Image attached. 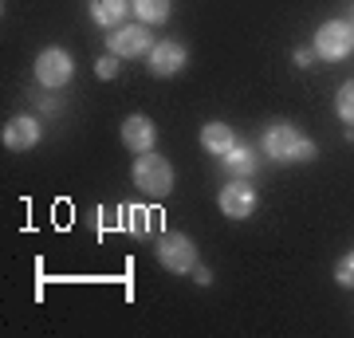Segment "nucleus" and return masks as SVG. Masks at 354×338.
I'll list each match as a JSON object with an SVG mask.
<instances>
[{
	"label": "nucleus",
	"instance_id": "f257e3e1",
	"mask_svg": "<svg viewBox=\"0 0 354 338\" xmlns=\"http://www.w3.org/2000/svg\"><path fill=\"white\" fill-rule=\"evenodd\" d=\"M264 153L272 162H311L315 158V142L307 138L299 126L272 122L264 134Z\"/></svg>",
	"mask_w": 354,
	"mask_h": 338
},
{
	"label": "nucleus",
	"instance_id": "f03ea898",
	"mask_svg": "<svg viewBox=\"0 0 354 338\" xmlns=\"http://www.w3.org/2000/svg\"><path fill=\"white\" fill-rule=\"evenodd\" d=\"M134 185H138L146 197H165V193L174 189V165L153 150L138 153V158H134Z\"/></svg>",
	"mask_w": 354,
	"mask_h": 338
},
{
	"label": "nucleus",
	"instance_id": "7ed1b4c3",
	"mask_svg": "<svg viewBox=\"0 0 354 338\" xmlns=\"http://www.w3.org/2000/svg\"><path fill=\"white\" fill-rule=\"evenodd\" d=\"M158 263L174 276H189L197 267V244H193L185 232H162L158 240Z\"/></svg>",
	"mask_w": 354,
	"mask_h": 338
},
{
	"label": "nucleus",
	"instance_id": "20e7f679",
	"mask_svg": "<svg viewBox=\"0 0 354 338\" xmlns=\"http://www.w3.org/2000/svg\"><path fill=\"white\" fill-rule=\"evenodd\" d=\"M153 32H150V24H118L114 32H106V48L118 55V59H134V55H150L153 51Z\"/></svg>",
	"mask_w": 354,
	"mask_h": 338
},
{
	"label": "nucleus",
	"instance_id": "39448f33",
	"mask_svg": "<svg viewBox=\"0 0 354 338\" xmlns=\"http://www.w3.org/2000/svg\"><path fill=\"white\" fill-rule=\"evenodd\" d=\"M354 51V24L346 20H327V24L315 32V55L319 59H330L339 63Z\"/></svg>",
	"mask_w": 354,
	"mask_h": 338
},
{
	"label": "nucleus",
	"instance_id": "423d86ee",
	"mask_svg": "<svg viewBox=\"0 0 354 338\" xmlns=\"http://www.w3.org/2000/svg\"><path fill=\"white\" fill-rule=\"evenodd\" d=\"M256 205H260V197H256V189H252L248 177L228 181V185L216 193V209H221L228 220H248V216L256 213Z\"/></svg>",
	"mask_w": 354,
	"mask_h": 338
},
{
	"label": "nucleus",
	"instance_id": "0eeeda50",
	"mask_svg": "<svg viewBox=\"0 0 354 338\" xmlns=\"http://www.w3.org/2000/svg\"><path fill=\"white\" fill-rule=\"evenodd\" d=\"M71 75H75V63H71V55H67L64 48H44V51H39V59H36L39 87L64 91L67 83H71Z\"/></svg>",
	"mask_w": 354,
	"mask_h": 338
},
{
	"label": "nucleus",
	"instance_id": "6e6552de",
	"mask_svg": "<svg viewBox=\"0 0 354 338\" xmlns=\"http://www.w3.org/2000/svg\"><path fill=\"white\" fill-rule=\"evenodd\" d=\"M4 146L8 150H16V153H24V150H32L39 138H44V126H39V118H32V114H16V118H8L4 122Z\"/></svg>",
	"mask_w": 354,
	"mask_h": 338
},
{
	"label": "nucleus",
	"instance_id": "1a4fd4ad",
	"mask_svg": "<svg viewBox=\"0 0 354 338\" xmlns=\"http://www.w3.org/2000/svg\"><path fill=\"white\" fill-rule=\"evenodd\" d=\"M185 63H189L185 44H177V39H162V44H153V51H150V75L169 79V75H177Z\"/></svg>",
	"mask_w": 354,
	"mask_h": 338
},
{
	"label": "nucleus",
	"instance_id": "9d476101",
	"mask_svg": "<svg viewBox=\"0 0 354 338\" xmlns=\"http://www.w3.org/2000/svg\"><path fill=\"white\" fill-rule=\"evenodd\" d=\"M153 142H158V126L146 114H130L127 122H122V146L130 153H150Z\"/></svg>",
	"mask_w": 354,
	"mask_h": 338
},
{
	"label": "nucleus",
	"instance_id": "9b49d317",
	"mask_svg": "<svg viewBox=\"0 0 354 338\" xmlns=\"http://www.w3.org/2000/svg\"><path fill=\"white\" fill-rule=\"evenodd\" d=\"M201 146H205V153L225 158V153L236 146V134H232V126L228 122H205L201 126Z\"/></svg>",
	"mask_w": 354,
	"mask_h": 338
},
{
	"label": "nucleus",
	"instance_id": "f8f14e48",
	"mask_svg": "<svg viewBox=\"0 0 354 338\" xmlns=\"http://www.w3.org/2000/svg\"><path fill=\"white\" fill-rule=\"evenodd\" d=\"M127 8H130V0H91V20L99 28H118Z\"/></svg>",
	"mask_w": 354,
	"mask_h": 338
},
{
	"label": "nucleus",
	"instance_id": "ddd939ff",
	"mask_svg": "<svg viewBox=\"0 0 354 338\" xmlns=\"http://www.w3.org/2000/svg\"><path fill=\"white\" fill-rule=\"evenodd\" d=\"M221 162H225V165H228V169H232L236 177H252V173H256V165H260V158H256V150H252V146H244V142H236V146H232V150H228L225 158H221Z\"/></svg>",
	"mask_w": 354,
	"mask_h": 338
},
{
	"label": "nucleus",
	"instance_id": "4468645a",
	"mask_svg": "<svg viewBox=\"0 0 354 338\" xmlns=\"http://www.w3.org/2000/svg\"><path fill=\"white\" fill-rule=\"evenodd\" d=\"M134 4V16H138L142 24H165V16H169V0H130Z\"/></svg>",
	"mask_w": 354,
	"mask_h": 338
},
{
	"label": "nucleus",
	"instance_id": "2eb2a0df",
	"mask_svg": "<svg viewBox=\"0 0 354 338\" xmlns=\"http://www.w3.org/2000/svg\"><path fill=\"white\" fill-rule=\"evenodd\" d=\"M335 111H339V118L346 126H354V79H346L339 87V95H335Z\"/></svg>",
	"mask_w": 354,
	"mask_h": 338
},
{
	"label": "nucleus",
	"instance_id": "dca6fc26",
	"mask_svg": "<svg viewBox=\"0 0 354 338\" xmlns=\"http://www.w3.org/2000/svg\"><path fill=\"white\" fill-rule=\"evenodd\" d=\"M335 283H339V288H354V252H346V256L335 263Z\"/></svg>",
	"mask_w": 354,
	"mask_h": 338
},
{
	"label": "nucleus",
	"instance_id": "f3484780",
	"mask_svg": "<svg viewBox=\"0 0 354 338\" xmlns=\"http://www.w3.org/2000/svg\"><path fill=\"white\" fill-rule=\"evenodd\" d=\"M95 75H99V79H114V75H118V55H114V51H106V55L95 59Z\"/></svg>",
	"mask_w": 354,
	"mask_h": 338
},
{
	"label": "nucleus",
	"instance_id": "a211bd4d",
	"mask_svg": "<svg viewBox=\"0 0 354 338\" xmlns=\"http://www.w3.org/2000/svg\"><path fill=\"white\" fill-rule=\"evenodd\" d=\"M130 232H134V236H146V232H150V213H146V209H130Z\"/></svg>",
	"mask_w": 354,
	"mask_h": 338
},
{
	"label": "nucleus",
	"instance_id": "6ab92c4d",
	"mask_svg": "<svg viewBox=\"0 0 354 338\" xmlns=\"http://www.w3.org/2000/svg\"><path fill=\"white\" fill-rule=\"evenodd\" d=\"M193 279H197V288H209V283H213V272L197 263V267H193Z\"/></svg>",
	"mask_w": 354,
	"mask_h": 338
},
{
	"label": "nucleus",
	"instance_id": "aec40b11",
	"mask_svg": "<svg viewBox=\"0 0 354 338\" xmlns=\"http://www.w3.org/2000/svg\"><path fill=\"white\" fill-rule=\"evenodd\" d=\"M295 63H299V67H311V63H315V48H299L295 51Z\"/></svg>",
	"mask_w": 354,
	"mask_h": 338
},
{
	"label": "nucleus",
	"instance_id": "412c9836",
	"mask_svg": "<svg viewBox=\"0 0 354 338\" xmlns=\"http://www.w3.org/2000/svg\"><path fill=\"white\" fill-rule=\"evenodd\" d=\"M351 24H354V8H351Z\"/></svg>",
	"mask_w": 354,
	"mask_h": 338
}]
</instances>
